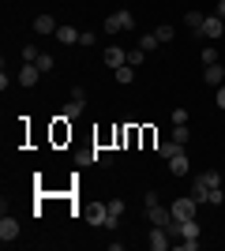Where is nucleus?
<instances>
[{
	"label": "nucleus",
	"mask_w": 225,
	"mask_h": 251,
	"mask_svg": "<svg viewBox=\"0 0 225 251\" xmlns=\"http://www.w3.org/2000/svg\"><path fill=\"white\" fill-rule=\"evenodd\" d=\"M117 83H120V86H131V83H135V68H131V64L117 68Z\"/></svg>",
	"instance_id": "f3484780"
},
{
	"label": "nucleus",
	"mask_w": 225,
	"mask_h": 251,
	"mask_svg": "<svg viewBox=\"0 0 225 251\" xmlns=\"http://www.w3.org/2000/svg\"><path fill=\"white\" fill-rule=\"evenodd\" d=\"M176 154H184V143H176V139H169V143H158V157L173 161Z\"/></svg>",
	"instance_id": "9b49d317"
},
{
	"label": "nucleus",
	"mask_w": 225,
	"mask_h": 251,
	"mask_svg": "<svg viewBox=\"0 0 225 251\" xmlns=\"http://www.w3.org/2000/svg\"><path fill=\"white\" fill-rule=\"evenodd\" d=\"M173 139H176V143H188V124H173Z\"/></svg>",
	"instance_id": "bb28decb"
},
{
	"label": "nucleus",
	"mask_w": 225,
	"mask_h": 251,
	"mask_svg": "<svg viewBox=\"0 0 225 251\" xmlns=\"http://www.w3.org/2000/svg\"><path fill=\"white\" fill-rule=\"evenodd\" d=\"M203 19H206L203 11H188V30H192V34H199V30H203Z\"/></svg>",
	"instance_id": "6ab92c4d"
},
{
	"label": "nucleus",
	"mask_w": 225,
	"mask_h": 251,
	"mask_svg": "<svg viewBox=\"0 0 225 251\" xmlns=\"http://www.w3.org/2000/svg\"><path fill=\"white\" fill-rule=\"evenodd\" d=\"M176 248H180V251H195V248H199V236H188V240H176Z\"/></svg>",
	"instance_id": "c756f323"
},
{
	"label": "nucleus",
	"mask_w": 225,
	"mask_h": 251,
	"mask_svg": "<svg viewBox=\"0 0 225 251\" xmlns=\"http://www.w3.org/2000/svg\"><path fill=\"white\" fill-rule=\"evenodd\" d=\"M79 34L83 30H75V26H60V30H56V42L60 45H79Z\"/></svg>",
	"instance_id": "4468645a"
},
{
	"label": "nucleus",
	"mask_w": 225,
	"mask_h": 251,
	"mask_svg": "<svg viewBox=\"0 0 225 251\" xmlns=\"http://www.w3.org/2000/svg\"><path fill=\"white\" fill-rule=\"evenodd\" d=\"M218 109H225V83L218 86Z\"/></svg>",
	"instance_id": "72a5a7b5"
},
{
	"label": "nucleus",
	"mask_w": 225,
	"mask_h": 251,
	"mask_svg": "<svg viewBox=\"0 0 225 251\" xmlns=\"http://www.w3.org/2000/svg\"><path fill=\"white\" fill-rule=\"evenodd\" d=\"M199 60H203V64H218V52L210 49V45H206V49H203V56H199Z\"/></svg>",
	"instance_id": "2f4dec72"
},
{
	"label": "nucleus",
	"mask_w": 225,
	"mask_h": 251,
	"mask_svg": "<svg viewBox=\"0 0 225 251\" xmlns=\"http://www.w3.org/2000/svg\"><path fill=\"white\" fill-rule=\"evenodd\" d=\"M195 176L203 180L206 188H222V176H218V173H195Z\"/></svg>",
	"instance_id": "aec40b11"
},
{
	"label": "nucleus",
	"mask_w": 225,
	"mask_h": 251,
	"mask_svg": "<svg viewBox=\"0 0 225 251\" xmlns=\"http://www.w3.org/2000/svg\"><path fill=\"white\" fill-rule=\"evenodd\" d=\"M218 15H222V19H225V0H218Z\"/></svg>",
	"instance_id": "f704fd0d"
},
{
	"label": "nucleus",
	"mask_w": 225,
	"mask_h": 251,
	"mask_svg": "<svg viewBox=\"0 0 225 251\" xmlns=\"http://www.w3.org/2000/svg\"><path fill=\"white\" fill-rule=\"evenodd\" d=\"M124 30H135V15L131 11H113L105 19V34H124Z\"/></svg>",
	"instance_id": "f03ea898"
},
{
	"label": "nucleus",
	"mask_w": 225,
	"mask_h": 251,
	"mask_svg": "<svg viewBox=\"0 0 225 251\" xmlns=\"http://www.w3.org/2000/svg\"><path fill=\"white\" fill-rule=\"evenodd\" d=\"M105 221H109V202L86 206V225H101V229H105Z\"/></svg>",
	"instance_id": "0eeeda50"
},
{
	"label": "nucleus",
	"mask_w": 225,
	"mask_h": 251,
	"mask_svg": "<svg viewBox=\"0 0 225 251\" xmlns=\"http://www.w3.org/2000/svg\"><path fill=\"white\" fill-rule=\"evenodd\" d=\"M206 195H210V188H206V184H203L199 176H192V199L199 202V206H203V202H206Z\"/></svg>",
	"instance_id": "dca6fc26"
},
{
	"label": "nucleus",
	"mask_w": 225,
	"mask_h": 251,
	"mask_svg": "<svg viewBox=\"0 0 225 251\" xmlns=\"http://www.w3.org/2000/svg\"><path fill=\"white\" fill-rule=\"evenodd\" d=\"M124 199H109V214H113V218H124Z\"/></svg>",
	"instance_id": "4be33fe9"
},
{
	"label": "nucleus",
	"mask_w": 225,
	"mask_h": 251,
	"mask_svg": "<svg viewBox=\"0 0 225 251\" xmlns=\"http://www.w3.org/2000/svg\"><path fill=\"white\" fill-rule=\"evenodd\" d=\"M225 34V19L222 15H206L203 19V30H199V38H206V42H218Z\"/></svg>",
	"instance_id": "7ed1b4c3"
},
{
	"label": "nucleus",
	"mask_w": 225,
	"mask_h": 251,
	"mask_svg": "<svg viewBox=\"0 0 225 251\" xmlns=\"http://www.w3.org/2000/svg\"><path fill=\"white\" fill-rule=\"evenodd\" d=\"M173 218H176V221H188V218H195V210H199V202H195L192 199V195H184V199H176V202H173Z\"/></svg>",
	"instance_id": "20e7f679"
},
{
	"label": "nucleus",
	"mask_w": 225,
	"mask_h": 251,
	"mask_svg": "<svg viewBox=\"0 0 225 251\" xmlns=\"http://www.w3.org/2000/svg\"><path fill=\"white\" fill-rule=\"evenodd\" d=\"M206 202H210V206H222V202H225V191H222V188H210V195H206Z\"/></svg>",
	"instance_id": "5701e85b"
},
{
	"label": "nucleus",
	"mask_w": 225,
	"mask_h": 251,
	"mask_svg": "<svg viewBox=\"0 0 225 251\" xmlns=\"http://www.w3.org/2000/svg\"><path fill=\"white\" fill-rule=\"evenodd\" d=\"M169 120H173V124H188V113H184V109H173Z\"/></svg>",
	"instance_id": "473e14b6"
},
{
	"label": "nucleus",
	"mask_w": 225,
	"mask_h": 251,
	"mask_svg": "<svg viewBox=\"0 0 225 251\" xmlns=\"http://www.w3.org/2000/svg\"><path fill=\"white\" fill-rule=\"evenodd\" d=\"M34 30H38V34H56L60 26H56V19H53V15H45V11H42V15L34 19Z\"/></svg>",
	"instance_id": "f8f14e48"
},
{
	"label": "nucleus",
	"mask_w": 225,
	"mask_h": 251,
	"mask_svg": "<svg viewBox=\"0 0 225 251\" xmlns=\"http://www.w3.org/2000/svg\"><path fill=\"white\" fill-rule=\"evenodd\" d=\"M0 240H4V244L19 240V221L11 218V214H4V218H0Z\"/></svg>",
	"instance_id": "1a4fd4ad"
},
{
	"label": "nucleus",
	"mask_w": 225,
	"mask_h": 251,
	"mask_svg": "<svg viewBox=\"0 0 225 251\" xmlns=\"http://www.w3.org/2000/svg\"><path fill=\"white\" fill-rule=\"evenodd\" d=\"M199 232H203V229H199V221H195V218L180 221V240H188V236H199Z\"/></svg>",
	"instance_id": "a211bd4d"
},
{
	"label": "nucleus",
	"mask_w": 225,
	"mask_h": 251,
	"mask_svg": "<svg viewBox=\"0 0 225 251\" xmlns=\"http://www.w3.org/2000/svg\"><path fill=\"white\" fill-rule=\"evenodd\" d=\"M38 75H42V68H38V64H23L19 75H15V83L30 90V86H38Z\"/></svg>",
	"instance_id": "423d86ee"
},
{
	"label": "nucleus",
	"mask_w": 225,
	"mask_h": 251,
	"mask_svg": "<svg viewBox=\"0 0 225 251\" xmlns=\"http://www.w3.org/2000/svg\"><path fill=\"white\" fill-rule=\"evenodd\" d=\"M203 79H206L210 86H222V83H225V68H222V64H206Z\"/></svg>",
	"instance_id": "ddd939ff"
},
{
	"label": "nucleus",
	"mask_w": 225,
	"mask_h": 251,
	"mask_svg": "<svg viewBox=\"0 0 225 251\" xmlns=\"http://www.w3.org/2000/svg\"><path fill=\"white\" fill-rule=\"evenodd\" d=\"M98 165H101V169H105V165H113V150L98 147Z\"/></svg>",
	"instance_id": "b1692460"
},
{
	"label": "nucleus",
	"mask_w": 225,
	"mask_h": 251,
	"mask_svg": "<svg viewBox=\"0 0 225 251\" xmlns=\"http://www.w3.org/2000/svg\"><path fill=\"white\" fill-rule=\"evenodd\" d=\"M94 42H98V34H94V30H83V34H79V45H86V49H90Z\"/></svg>",
	"instance_id": "7c9ffc66"
},
{
	"label": "nucleus",
	"mask_w": 225,
	"mask_h": 251,
	"mask_svg": "<svg viewBox=\"0 0 225 251\" xmlns=\"http://www.w3.org/2000/svg\"><path fill=\"white\" fill-rule=\"evenodd\" d=\"M139 49H143V52L158 49V34H143V38H139Z\"/></svg>",
	"instance_id": "412c9836"
},
{
	"label": "nucleus",
	"mask_w": 225,
	"mask_h": 251,
	"mask_svg": "<svg viewBox=\"0 0 225 251\" xmlns=\"http://www.w3.org/2000/svg\"><path fill=\"white\" fill-rule=\"evenodd\" d=\"M169 244H173V236L161 229V225H154V232H150V251H165Z\"/></svg>",
	"instance_id": "9d476101"
},
{
	"label": "nucleus",
	"mask_w": 225,
	"mask_h": 251,
	"mask_svg": "<svg viewBox=\"0 0 225 251\" xmlns=\"http://www.w3.org/2000/svg\"><path fill=\"white\" fill-rule=\"evenodd\" d=\"M147 221H150V225H161V229H165V225L173 221V210H165L161 202H154V206H147Z\"/></svg>",
	"instance_id": "6e6552de"
},
{
	"label": "nucleus",
	"mask_w": 225,
	"mask_h": 251,
	"mask_svg": "<svg viewBox=\"0 0 225 251\" xmlns=\"http://www.w3.org/2000/svg\"><path fill=\"white\" fill-rule=\"evenodd\" d=\"M169 173H173V176H188V150H184V154H176V157L169 161Z\"/></svg>",
	"instance_id": "2eb2a0df"
},
{
	"label": "nucleus",
	"mask_w": 225,
	"mask_h": 251,
	"mask_svg": "<svg viewBox=\"0 0 225 251\" xmlns=\"http://www.w3.org/2000/svg\"><path fill=\"white\" fill-rule=\"evenodd\" d=\"M143 60H147V52H143V49H131L128 52V64H131V68H139Z\"/></svg>",
	"instance_id": "cd10ccee"
},
{
	"label": "nucleus",
	"mask_w": 225,
	"mask_h": 251,
	"mask_svg": "<svg viewBox=\"0 0 225 251\" xmlns=\"http://www.w3.org/2000/svg\"><path fill=\"white\" fill-rule=\"evenodd\" d=\"M101 60H105V68H113V72H117V68H124V64H128V52L120 49V45H109V49L101 52Z\"/></svg>",
	"instance_id": "39448f33"
},
{
	"label": "nucleus",
	"mask_w": 225,
	"mask_h": 251,
	"mask_svg": "<svg viewBox=\"0 0 225 251\" xmlns=\"http://www.w3.org/2000/svg\"><path fill=\"white\" fill-rule=\"evenodd\" d=\"M83 109H86V90H83V86H72V90H68L64 109H60V120H79Z\"/></svg>",
	"instance_id": "f257e3e1"
},
{
	"label": "nucleus",
	"mask_w": 225,
	"mask_h": 251,
	"mask_svg": "<svg viewBox=\"0 0 225 251\" xmlns=\"http://www.w3.org/2000/svg\"><path fill=\"white\" fill-rule=\"evenodd\" d=\"M34 64L42 68V75H45V72H53V56H49V52H42V56H38V60H34Z\"/></svg>",
	"instance_id": "a878e982"
},
{
	"label": "nucleus",
	"mask_w": 225,
	"mask_h": 251,
	"mask_svg": "<svg viewBox=\"0 0 225 251\" xmlns=\"http://www.w3.org/2000/svg\"><path fill=\"white\" fill-rule=\"evenodd\" d=\"M38 56H42V52L34 49V45H23V64H34Z\"/></svg>",
	"instance_id": "393cba45"
},
{
	"label": "nucleus",
	"mask_w": 225,
	"mask_h": 251,
	"mask_svg": "<svg viewBox=\"0 0 225 251\" xmlns=\"http://www.w3.org/2000/svg\"><path fill=\"white\" fill-rule=\"evenodd\" d=\"M154 34H158V42H173V34H176V30H173L169 23H165V26H158Z\"/></svg>",
	"instance_id": "c85d7f7f"
}]
</instances>
